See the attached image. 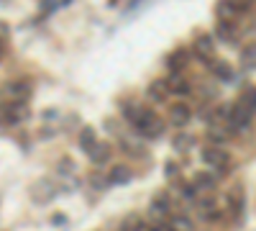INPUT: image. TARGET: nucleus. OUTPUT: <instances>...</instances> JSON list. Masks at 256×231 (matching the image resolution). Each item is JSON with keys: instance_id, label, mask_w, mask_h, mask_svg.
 I'll return each mask as SVG.
<instances>
[{"instance_id": "nucleus-1", "label": "nucleus", "mask_w": 256, "mask_h": 231, "mask_svg": "<svg viewBox=\"0 0 256 231\" xmlns=\"http://www.w3.org/2000/svg\"><path fill=\"white\" fill-rule=\"evenodd\" d=\"M126 116L131 118V123L136 126V129L146 136V139H154V136H162L164 134V121L152 113V111H146V108H138V106H126Z\"/></svg>"}, {"instance_id": "nucleus-2", "label": "nucleus", "mask_w": 256, "mask_h": 231, "mask_svg": "<svg viewBox=\"0 0 256 231\" xmlns=\"http://www.w3.org/2000/svg\"><path fill=\"white\" fill-rule=\"evenodd\" d=\"M31 82L28 80H10L6 82L3 88H0V98H3V103H26V98L31 95Z\"/></svg>"}, {"instance_id": "nucleus-3", "label": "nucleus", "mask_w": 256, "mask_h": 231, "mask_svg": "<svg viewBox=\"0 0 256 231\" xmlns=\"http://www.w3.org/2000/svg\"><path fill=\"white\" fill-rule=\"evenodd\" d=\"M254 113L256 111H251L246 103L238 98L236 100V106L230 108V113H228V123H230V129H236V131H246L248 126H251V121H254Z\"/></svg>"}, {"instance_id": "nucleus-4", "label": "nucleus", "mask_w": 256, "mask_h": 231, "mask_svg": "<svg viewBox=\"0 0 256 231\" xmlns=\"http://www.w3.org/2000/svg\"><path fill=\"white\" fill-rule=\"evenodd\" d=\"M202 162L216 167V170H220V172L230 170V154L223 149V146H216V144H210V146L202 149Z\"/></svg>"}, {"instance_id": "nucleus-5", "label": "nucleus", "mask_w": 256, "mask_h": 231, "mask_svg": "<svg viewBox=\"0 0 256 231\" xmlns=\"http://www.w3.org/2000/svg\"><path fill=\"white\" fill-rule=\"evenodd\" d=\"M26 118V106L24 103H0V123L13 126Z\"/></svg>"}, {"instance_id": "nucleus-6", "label": "nucleus", "mask_w": 256, "mask_h": 231, "mask_svg": "<svg viewBox=\"0 0 256 231\" xmlns=\"http://www.w3.org/2000/svg\"><path fill=\"white\" fill-rule=\"evenodd\" d=\"M216 187V175H208V172H198L192 177V190L195 193H210Z\"/></svg>"}, {"instance_id": "nucleus-7", "label": "nucleus", "mask_w": 256, "mask_h": 231, "mask_svg": "<svg viewBox=\"0 0 256 231\" xmlns=\"http://www.w3.org/2000/svg\"><path fill=\"white\" fill-rule=\"evenodd\" d=\"M195 52H198L202 59H210L212 52H216V47H212V39H210V36H200V39H195Z\"/></svg>"}, {"instance_id": "nucleus-8", "label": "nucleus", "mask_w": 256, "mask_h": 231, "mask_svg": "<svg viewBox=\"0 0 256 231\" xmlns=\"http://www.w3.org/2000/svg\"><path fill=\"white\" fill-rule=\"evenodd\" d=\"M169 116H172V123H174V126H184V123L192 118L190 108L182 106V103H174V108H172V113H169Z\"/></svg>"}, {"instance_id": "nucleus-9", "label": "nucleus", "mask_w": 256, "mask_h": 231, "mask_svg": "<svg viewBox=\"0 0 256 231\" xmlns=\"http://www.w3.org/2000/svg\"><path fill=\"white\" fill-rule=\"evenodd\" d=\"M108 154H110V146L108 144H102V141H98L92 149H90V157H92V162L95 164H102V162H108Z\"/></svg>"}, {"instance_id": "nucleus-10", "label": "nucleus", "mask_w": 256, "mask_h": 231, "mask_svg": "<svg viewBox=\"0 0 256 231\" xmlns=\"http://www.w3.org/2000/svg\"><path fill=\"white\" fill-rule=\"evenodd\" d=\"M198 213L202 216V218H208V221H212V218H218V205L212 203V200H200L198 203Z\"/></svg>"}, {"instance_id": "nucleus-11", "label": "nucleus", "mask_w": 256, "mask_h": 231, "mask_svg": "<svg viewBox=\"0 0 256 231\" xmlns=\"http://www.w3.org/2000/svg\"><path fill=\"white\" fill-rule=\"evenodd\" d=\"M241 65H244L246 70H256V44L244 47V52H241Z\"/></svg>"}, {"instance_id": "nucleus-12", "label": "nucleus", "mask_w": 256, "mask_h": 231, "mask_svg": "<svg viewBox=\"0 0 256 231\" xmlns=\"http://www.w3.org/2000/svg\"><path fill=\"white\" fill-rule=\"evenodd\" d=\"M166 93H169V88H166V82H164V80H156L154 85L148 88V95H152L154 100H159V103L166 98Z\"/></svg>"}, {"instance_id": "nucleus-13", "label": "nucleus", "mask_w": 256, "mask_h": 231, "mask_svg": "<svg viewBox=\"0 0 256 231\" xmlns=\"http://www.w3.org/2000/svg\"><path fill=\"white\" fill-rule=\"evenodd\" d=\"M166 88H169V93H177V95L190 93V85H187V82H182V77H172V80H166Z\"/></svg>"}, {"instance_id": "nucleus-14", "label": "nucleus", "mask_w": 256, "mask_h": 231, "mask_svg": "<svg viewBox=\"0 0 256 231\" xmlns=\"http://www.w3.org/2000/svg\"><path fill=\"white\" fill-rule=\"evenodd\" d=\"M212 72H216L223 82H230L233 80V72H230V67L228 65H223V62H216V65H212Z\"/></svg>"}, {"instance_id": "nucleus-15", "label": "nucleus", "mask_w": 256, "mask_h": 231, "mask_svg": "<svg viewBox=\"0 0 256 231\" xmlns=\"http://www.w3.org/2000/svg\"><path fill=\"white\" fill-rule=\"evenodd\" d=\"M110 180H113V182H118V185H123V182L131 180V172H128L126 167H116V170L110 172Z\"/></svg>"}, {"instance_id": "nucleus-16", "label": "nucleus", "mask_w": 256, "mask_h": 231, "mask_svg": "<svg viewBox=\"0 0 256 231\" xmlns=\"http://www.w3.org/2000/svg\"><path fill=\"white\" fill-rule=\"evenodd\" d=\"M80 141H82V146H84V149L90 152L92 146L98 144V141H95V131H92V129H84V131H82V136H80Z\"/></svg>"}, {"instance_id": "nucleus-17", "label": "nucleus", "mask_w": 256, "mask_h": 231, "mask_svg": "<svg viewBox=\"0 0 256 231\" xmlns=\"http://www.w3.org/2000/svg\"><path fill=\"white\" fill-rule=\"evenodd\" d=\"M241 100L246 103V106H248L251 111H256V90H246V93L241 95Z\"/></svg>"}, {"instance_id": "nucleus-18", "label": "nucleus", "mask_w": 256, "mask_h": 231, "mask_svg": "<svg viewBox=\"0 0 256 231\" xmlns=\"http://www.w3.org/2000/svg\"><path fill=\"white\" fill-rule=\"evenodd\" d=\"M230 3H233V8H236V11H248L254 6V0H230Z\"/></svg>"}, {"instance_id": "nucleus-19", "label": "nucleus", "mask_w": 256, "mask_h": 231, "mask_svg": "<svg viewBox=\"0 0 256 231\" xmlns=\"http://www.w3.org/2000/svg\"><path fill=\"white\" fill-rule=\"evenodd\" d=\"M123 231H138V218H128L126 226H123Z\"/></svg>"}, {"instance_id": "nucleus-20", "label": "nucleus", "mask_w": 256, "mask_h": 231, "mask_svg": "<svg viewBox=\"0 0 256 231\" xmlns=\"http://www.w3.org/2000/svg\"><path fill=\"white\" fill-rule=\"evenodd\" d=\"M152 211H156V213H166V203H164V198H159L156 205H152Z\"/></svg>"}]
</instances>
